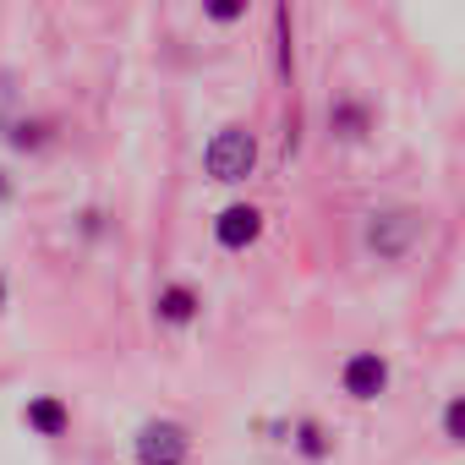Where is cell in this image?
I'll list each match as a JSON object with an SVG mask.
<instances>
[{
  "label": "cell",
  "instance_id": "obj_13",
  "mask_svg": "<svg viewBox=\"0 0 465 465\" xmlns=\"http://www.w3.org/2000/svg\"><path fill=\"white\" fill-rule=\"evenodd\" d=\"M208 17H213V23H236V17H247V6H236V0H219V6H208Z\"/></svg>",
  "mask_w": 465,
  "mask_h": 465
},
{
  "label": "cell",
  "instance_id": "obj_7",
  "mask_svg": "<svg viewBox=\"0 0 465 465\" xmlns=\"http://www.w3.org/2000/svg\"><path fill=\"white\" fill-rule=\"evenodd\" d=\"M23 416H28V427H34L39 438H61V432H66V421H72V411H66L55 394H39V400H28V411H23Z\"/></svg>",
  "mask_w": 465,
  "mask_h": 465
},
{
  "label": "cell",
  "instance_id": "obj_4",
  "mask_svg": "<svg viewBox=\"0 0 465 465\" xmlns=\"http://www.w3.org/2000/svg\"><path fill=\"white\" fill-rule=\"evenodd\" d=\"M258 236H263V208H252V203H230V208L213 219V242H219L224 252H247Z\"/></svg>",
  "mask_w": 465,
  "mask_h": 465
},
{
  "label": "cell",
  "instance_id": "obj_3",
  "mask_svg": "<svg viewBox=\"0 0 465 465\" xmlns=\"http://www.w3.org/2000/svg\"><path fill=\"white\" fill-rule=\"evenodd\" d=\"M132 449H137V465H186L192 438H186L181 421H164V416H159V421H143V427H137Z\"/></svg>",
  "mask_w": 465,
  "mask_h": 465
},
{
  "label": "cell",
  "instance_id": "obj_15",
  "mask_svg": "<svg viewBox=\"0 0 465 465\" xmlns=\"http://www.w3.org/2000/svg\"><path fill=\"white\" fill-rule=\"evenodd\" d=\"M0 307H6V280H0Z\"/></svg>",
  "mask_w": 465,
  "mask_h": 465
},
{
  "label": "cell",
  "instance_id": "obj_10",
  "mask_svg": "<svg viewBox=\"0 0 465 465\" xmlns=\"http://www.w3.org/2000/svg\"><path fill=\"white\" fill-rule=\"evenodd\" d=\"M6 143L23 148V153H28V148H45V143H50V121H17V126L6 132Z\"/></svg>",
  "mask_w": 465,
  "mask_h": 465
},
{
  "label": "cell",
  "instance_id": "obj_1",
  "mask_svg": "<svg viewBox=\"0 0 465 465\" xmlns=\"http://www.w3.org/2000/svg\"><path fill=\"white\" fill-rule=\"evenodd\" d=\"M421 230H427V213L411 208V203H383L361 219V247L378 258V263H400L411 258V247L421 242Z\"/></svg>",
  "mask_w": 465,
  "mask_h": 465
},
{
  "label": "cell",
  "instance_id": "obj_9",
  "mask_svg": "<svg viewBox=\"0 0 465 465\" xmlns=\"http://www.w3.org/2000/svg\"><path fill=\"white\" fill-rule=\"evenodd\" d=\"M274 72L291 83L296 72V50H291V6H274Z\"/></svg>",
  "mask_w": 465,
  "mask_h": 465
},
{
  "label": "cell",
  "instance_id": "obj_6",
  "mask_svg": "<svg viewBox=\"0 0 465 465\" xmlns=\"http://www.w3.org/2000/svg\"><path fill=\"white\" fill-rule=\"evenodd\" d=\"M329 132H334V137H345V143H356V137H367V132H372V110H367L361 99L340 94V99L329 104Z\"/></svg>",
  "mask_w": 465,
  "mask_h": 465
},
{
  "label": "cell",
  "instance_id": "obj_12",
  "mask_svg": "<svg viewBox=\"0 0 465 465\" xmlns=\"http://www.w3.org/2000/svg\"><path fill=\"white\" fill-rule=\"evenodd\" d=\"M438 427H443V438H449V443H465V394H454V400L443 405Z\"/></svg>",
  "mask_w": 465,
  "mask_h": 465
},
{
  "label": "cell",
  "instance_id": "obj_8",
  "mask_svg": "<svg viewBox=\"0 0 465 465\" xmlns=\"http://www.w3.org/2000/svg\"><path fill=\"white\" fill-rule=\"evenodd\" d=\"M153 307H159V323H175V329H181V323H192V318H197V307H203V302H197V291H192V285H164Z\"/></svg>",
  "mask_w": 465,
  "mask_h": 465
},
{
  "label": "cell",
  "instance_id": "obj_14",
  "mask_svg": "<svg viewBox=\"0 0 465 465\" xmlns=\"http://www.w3.org/2000/svg\"><path fill=\"white\" fill-rule=\"evenodd\" d=\"M0 203H12V181H6V170H0Z\"/></svg>",
  "mask_w": 465,
  "mask_h": 465
},
{
  "label": "cell",
  "instance_id": "obj_2",
  "mask_svg": "<svg viewBox=\"0 0 465 465\" xmlns=\"http://www.w3.org/2000/svg\"><path fill=\"white\" fill-rule=\"evenodd\" d=\"M203 170H208L213 181H224V186L247 181V175L258 170V137H252L247 126H219V132L208 137V148H203Z\"/></svg>",
  "mask_w": 465,
  "mask_h": 465
},
{
  "label": "cell",
  "instance_id": "obj_5",
  "mask_svg": "<svg viewBox=\"0 0 465 465\" xmlns=\"http://www.w3.org/2000/svg\"><path fill=\"white\" fill-rule=\"evenodd\" d=\"M340 389L351 394V400H378L383 389H389V361L378 356V351H356L345 367H340Z\"/></svg>",
  "mask_w": 465,
  "mask_h": 465
},
{
  "label": "cell",
  "instance_id": "obj_11",
  "mask_svg": "<svg viewBox=\"0 0 465 465\" xmlns=\"http://www.w3.org/2000/svg\"><path fill=\"white\" fill-rule=\"evenodd\" d=\"M296 449H302L307 460H323V454H329V438H323V427H318V421H296Z\"/></svg>",
  "mask_w": 465,
  "mask_h": 465
}]
</instances>
